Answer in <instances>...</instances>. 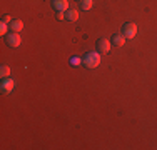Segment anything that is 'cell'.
<instances>
[{"label":"cell","mask_w":157,"mask_h":150,"mask_svg":"<svg viewBox=\"0 0 157 150\" xmlns=\"http://www.w3.org/2000/svg\"><path fill=\"white\" fill-rule=\"evenodd\" d=\"M82 63H84L87 69H95L100 63V54L99 52H87V54L84 55V58H82Z\"/></svg>","instance_id":"cell-1"},{"label":"cell","mask_w":157,"mask_h":150,"mask_svg":"<svg viewBox=\"0 0 157 150\" xmlns=\"http://www.w3.org/2000/svg\"><path fill=\"white\" fill-rule=\"evenodd\" d=\"M122 35H124L125 39H134V37L137 35V25L134 24V22L124 24V27H122Z\"/></svg>","instance_id":"cell-2"},{"label":"cell","mask_w":157,"mask_h":150,"mask_svg":"<svg viewBox=\"0 0 157 150\" xmlns=\"http://www.w3.org/2000/svg\"><path fill=\"white\" fill-rule=\"evenodd\" d=\"M13 87H15V82H13V78H10V77L2 78V84H0V92H2L3 95H9V93L13 90Z\"/></svg>","instance_id":"cell-3"},{"label":"cell","mask_w":157,"mask_h":150,"mask_svg":"<svg viewBox=\"0 0 157 150\" xmlns=\"http://www.w3.org/2000/svg\"><path fill=\"white\" fill-rule=\"evenodd\" d=\"M52 7L55 12H67L69 10V0H52Z\"/></svg>","instance_id":"cell-4"},{"label":"cell","mask_w":157,"mask_h":150,"mask_svg":"<svg viewBox=\"0 0 157 150\" xmlns=\"http://www.w3.org/2000/svg\"><path fill=\"white\" fill-rule=\"evenodd\" d=\"M97 52L99 54H109L110 52V42L107 39H99L97 40Z\"/></svg>","instance_id":"cell-5"},{"label":"cell","mask_w":157,"mask_h":150,"mask_svg":"<svg viewBox=\"0 0 157 150\" xmlns=\"http://www.w3.org/2000/svg\"><path fill=\"white\" fill-rule=\"evenodd\" d=\"M20 43H22V39L17 32H12V33L7 35V45H9V47H18Z\"/></svg>","instance_id":"cell-6"},{"label":"cell","mask_w":157,"mask_h":150,"mask_svg":"<svg viewBox=\"0 0 157 150\" xmlns=\"http://www.w3.org/2000/svg\"><path fill=\"white\" fill-rule=\"evenodd\" d=\"M10 32H20L22 28H24V22L20 20V18H12V22H10Z\"/></svg>","instance_id":"cell-7"},{"label":"cell","mask_w":157,"mask_h":150,"mask_svg":"<svg viewBox=\"0 0 157 150\" xmlns=\"http://www.w3.org/2000/svg\"><path fill=\"white\" fill-rule=\"evenodd\" d=\"M125 37L122 35V33H114V35H112V43L115 45V47H122V45L125 43Z\"/></svg>","instance_id":"cell-8"},{"label":"cell","mask_w":157,"mask_h":150,"mask_svg":"<svg viewBox=\"0 0 157 150\" xmlns=\"http://www.w3.org/2000/svg\"><path fill=\"white\" fill-rule=\"evenodd\" d=\"M65 20H69V22H77L78 20V13H77V10H74V9H69L65 12Z\"/></svg>","instance_id":"cell-9"},{"label":"cell","mask_w":157,"mask_h":150,"mask_svg":"<svg viewBox=\"0 0 157 150\" xmlns=\"http://www.w3.org/2000/svg\"><path fill=\"white\" fill-rule=\"evenodd\" d=\"M94 5V0H80V9L82 10H90Z\"/></svg>","instance_id":"cell-10"},{"label":"cell","mask_w":157,"mask_h":150,"mask_svg":"<svg viewBox=\"0 0 157 150\" xmlns=\"http://www.w3.org/2000/svg\"><path fill=\"white\" fill-rule=\"evenodd\" d=\"M0 77L2 78L10 77V67L9 65H2V69H0Z\"/></svg>","instance_id":"cell-11"},{"label":"cell","mask_w":157,"mask_h":150,"mask_svg":"<svg viewBox=\"0 0 157 150\" xmlns=\"http://www.w3.org/2000/svg\"><path fill=\"white\" fill-rule=\"evenodd\" d=\"M9 28H10L9 24H5V22H2V24H0V33H2V35H7Z\"/></svg>","instance_id":"cell-12"},{"label":"cell","mask_w":157,"mask_h":150,"mask_svg":"<svg viewBox=\"0 0 157 150\" xmlns=\"http://www.w3.org/2000/svg\"><path fill=\"white\" fill-rule=\"evenodd\" d=\"M70 63H72V65H78V63H82V58H78V57H72V58H70Z\"/></svg>","instance_id":"cell-13"},{"label":"cell","mask_w":157,"mask_h":150,"mask_svg":"<svg viewBox=\"0 0 157 150\" xmlns=\"http://www.w3.org/2000/svg\"><path fill=\"white\" fill-rule=\"evenodd\" d=\"M57 18L59 20H63L65 18V12H57Z\"/></svg>","instance_id":"cell-14"},{"label":"cell","mask_w":157,"mask_h":150,"mask_svg":"<svg viewBox=\"0 0 157 150\" xmlns=\"http://www.w3.org/2000/svg\"><path fill=\"white\" fill-rule=\"evenodd\" d=\"M2 22H5V24H10V22H12V18H10L9 15H5V17L2 18Z\"/></svg>","instance_id":"cell-15"}]
</instances>
